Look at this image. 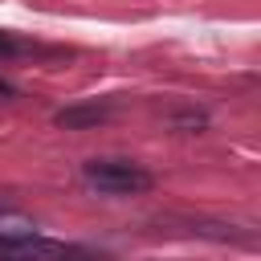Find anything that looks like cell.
I'll list each match as a JSON object with an SVG mask.
<instances>
[{
	"instance_id": "1",
	"label": "cell",
	"mask_w": 261,
	"mask_h": 261,
	"mask_svg": "<svg viewBox=\"0 0 261 261\" xmlns=\"http://www.w3.org/2000/svg\"><path fill=\"white\" fill-rule=\"evenodd\" d=\"M86 184H94L98 192H110V196H130V192H147L151 188V175L126 159H90L82 167Z\"/></svg>"
},
{
	"instance_id": "2",
	"label": "cell",
	"mask_w": 261,
	"mask_h": 261,
	"mask_svg": "<svg viewBox=\"0 0 261 261\" xmlns=\"http://www.w3.org/2000/svg\"><path fill=\"white\" fill-rule=\"evenodd\" d=\"M0 261H69V249L33 232H16V237L0 232Z\"/></svg>"
},
{
	"instance_id": "3",
	"label": "cell",
	"mask_w": 261,
	"mask_h": 261,
	"mask_svg": "<svg viewBox=\"0 0 261 261\" xmlns=\"http://www.w3.org/2000/svg\"><path fill=\"white\" fill-rule=\"evenodd\" d=\"M0 94H12V90H8V86H4V82H0Z\"/></svg>"
}]
</instances>
